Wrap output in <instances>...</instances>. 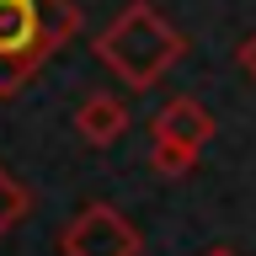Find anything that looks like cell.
I'll return each instance as SVG.
<instances>
[{
  "label": "cell",
  "mask_w": 256,
  "mask_h": 256,
  "mask_svg": "<svg viewBox=\"0 0 256 256\" xmlns=\"http://www.w3.org/2000/svg\"><path fill=\"white\" fill-rule=\"evenodd\" d=\"M182 54H187L182 27H171L150 0L123 6V11L102 27V38H96V59L107 64L128 91H150V86H160L166 70L182 64Z\"/></svg>",
  "instance_id": "1"
},
{
  "label": "cell",
  "mask_w": 256,
  "mask_h": 256,
  "mask_svg": "<svg viewBox=\"0 0 256 256\" xmlns=\"http://www.w3.org/2000/svg\"><path fill=\"white\" fill-rule=\"evenodd\" d=\"M75 32V0H0V102H11Z\"/></svg>",
  "instance_id": "2"
},
{
  "label": "cell",
  "mask_w": 256,
  "mask_h": 256,
  "mask_svg": "<svg viewBox=\"0 0 256 256\" xmlns=\"http://www.w3.org/2000/svg\"><path fill=\"white\" fill-rule=\"evenodd\" d=\"M139 251H144V235L112 203H86L59 230V256H139Z\"/></svg>",
  "instance_id": "3"
},
{
  "label": "cell",
  "mask_w": 256,
  "mask_h": 256,
  "mask_svg": "<svg viewBox=\"0 0 256 256\" xmlns=\"http://www.w3.org/2000/svg\"><path fill=\"white\" fill-rule=\"evenodd\" d=\"M150 134H155V144H176V150H187V155H203L208 139H214V112H208L198 96H171V102L150 118Z\"/></svg>",
  "instance_id": "4"
},
{
  "label": "cell",
  "mask_w": 256,
  "mask_h": 256,
  "mask_svg": "<svg viewBox=\"0 0 256 256\" xmlns=\"http://www.w3.org/2000/svg\"><path fill=\"white\" fill-rule=\"evenodd\" d=\"M128 123H134V112H128L123 96H112V91H96V96H86L75 107V134L91 150H112L128 134Z\"/></svg>",
  "instance_id": "5"
},
{
  "label": "cell",
  "mask_w": 256,
  "mask_h": 256,
  "mask_svg": "<svg viewBox=\"0 0 256 256\" xmlns=\"http://www.w3.org/2000/svg\"><path fill=\"white\" fill-rule=\"evenodd\" d=\"M27 208H32V192L22 187V182L6 171V160H0V240H6L16 224L27 219Z\"/></svg>",
  "instance_id": "6"
},
{
  "label": "cell",
  "mask_w": 256,
  "mask_h": 256,
  "mask_svg": "<svg viewBox=\"0 0 256 256\" xmlns=\"http://www.w3.org/2000/svg\"><path fill=\"white\" fill-rule=\"evenodd\" d=\"M150 166H155L160 176H187L192 166H198V155L176 150V144H150Z\"/></svg>",
  "instance_id": "7"
},
{
  "label": "cell",
  "mask_w": 256,
  "mask_h": 256,
  "mask_svg": "<svg viewBox=\"0 0 256 256\" xmlns=\"http://www.w3.org/2000/svg\"><path fill=\"white\" fill-rule=\"evenodd\" d=\"M235 64H240V75L256 80V32H246V38L235 43Z\"/></svg>",
  "instance_id": "8"
},
{
  "label": "cell",
  "mask_w": 256,
  "mask_h": 256,
  "mask_svg": "<svg viewBox=\"0 0 256 256\" xmlns=\"http://www.w3.org/2000/svg\"><path fill=\"white\" fill-rule=\"evenodd\" d=\"M203 256H240V251H230V246H208Z\"/></svg>",
  "instance_id": "9"
}]
</instances>
